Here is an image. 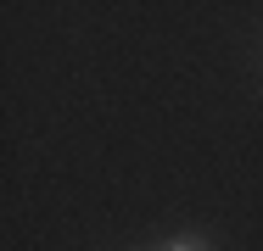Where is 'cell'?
Masks as SVG:
<instances>
[{
	"label": "cell",
	"instance_id": "obj_1",
	"mask_svg": "<svg viewBox=\"0 0 263 251\" xmlns=\"http://www.w3.org/2000/svg\"><path fill=\"white\" fill-rule=\"evenodd\" d=\"M162 251H213V246L202 240V235H174V240H168Z\"/></svg>",
	"mask_w": 263,
	"mask_h": 251
}]
</instances>
